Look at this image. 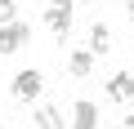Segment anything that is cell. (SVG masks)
Instances as JSON below:
<instances>
[{
	"mask_svg": "<svg viewBox=\"0 0 134 129\" xmlns=\"http://www.w3.org/2000/svg\"><path fill=\"white\" fill-rule=\"evenodd\" d=\"M72 9H76L72 0H49V9H45V27H49L58 40L72 36V22H76V14H72Z\"/></svg>",
	"mask_w": 134,
	"mask_h": 129,
	"instance_id": "cell-1",
	"label": "cell"
},
{
	"mask_svg": "<svg viewBox=\"0 0 134 129\" xmlns=\"http://www.w3.org/2000/svg\"><path fill=\"white\" fill-rule=\"evenodd\" d=\"M40 89H45V71L27 67V71H18V76H14V98H18V102H36V98H40Z\"/></svg>",
	"mask_w": 134,
	"mask_h": 129,
	"instance_id": "cell-2",
	"label": "cell"
},
{
	"mask_svg": "<svg viewBox=\"0 0 134 129\" xmlns=\"http://www.w3.org/2000/svg\"><path fill=\"white\" fill-rule=\"evenodd\" d=\"M27 40H31V27L27 22H0V58H5V53H18Z\"/></svg>",
	"mask_w": 134,
	"mask_h": 129,
	"instance_id": "cell-3",
	"label": "cell"
},
{
	"mask_svg": "<svg viewBox=\"0 0 134 129\" xmlns=\"http://www.w3.org/2000/svg\"><path fill=\"white\" fill-rule=\"evenodd\" d=\"M72 129H98V107H94L90 98H81V102L72 107Z\"/></svg>",
	"mask_w": 134,
	"mask_h": 129,
	"instance_id": "cell-4",
	"label": "cell"
},
{
	"mask_svg": "<svg viewBox=\"0 0 134 129\" xmlns=\"http://www.w3.org/2000/svg\"><path fill=\"white\" fill-rule=\"evenodd\" d=\"M107 98H112V102L134 98V71H116V76L107 80Z\"/></svg>",
	"mask_w": 134,
	"mask_h": 129,
	"instance_id": "cell-5",
	"label": "cell"
},
{
	"mask_svg": "<svg viewBox=\"0 0 134 129\" xmlns=\"http://www.w3.org/2000/svg\"><path fill=\"white\" fill-rule=\"evenodd\" d=\"M31 120H36V129H67V120H63V111H58L54 102H40Z\"/></svg>",
	"mask_w": 134,
	"mask_h": 129,
	"instance_id": "cell-6",
	"label": "cell"
},
{
	"mask_svg": "<svg viewBox=\"0 0 134 129\" xmlns=\"http://www.w3.org/2000/svg\"><path fill=\"white\" fill-rule=\"evenodd\" d=\"M67 71L85 80V76L94 71V53H90V49H72V58H67Z\"/></svg>",
	"mask_w": 134,
	"mask_h": 129,
	"instance_id": "cell-7",
	"label": "cell"
},
{
	"mask_svg": "<svg viewBox=\"0 0 134 129\" xmlns=\"http://www.w3.org/2000/svg\"><path fill=\"white\" fill-rule=\"evenodd\" d=\"M112 49V31H107V22H94L90 27V53L98 58V53H107Z\"/></svg>",
	"mask_w": 134,
	"mask_h": 129,
	"instance_id": "cell-8",
	"label": "cell"
},
{
	"mask_svg": "<svg viewBox=\"0 0 134 129\" xmlns=\"http://www.w3.org/2000/svg\"><path fill=\"white\" fill-rule=\"evenodd\" d=\"M18 5H23V0H0V22H18V18H14Z\"/></svg>",
	"mask_w": 134,
	"mask_h": 129,
	"instance_id": "cell-9",
	"label": "cell"
},
{
	"mask_svg": "<svg viewBox=\"0 0 134 129\" xmlns=\"http://www.w3.org/2000/svg\"><path fill=\"white\" fill-rule=\"evenodd\" d=\"M125 129H134V116H125Z\"/></svg>",
	"mask_w": 134,
	"mask_h": 129,
	"instance_id": "cell-10",
	"label": "cell"
},
{
	"mask_svg": "<svg viewBox=\"0 0 134 129\" xmlns=\"http://www.w3.org/2000/svg\"><path fill=\"white\" fill-rule=\"evenodd\" d=\"M130 31H134V9H130Z\"/></svg>",
	"mask_w": 134,
	"mask_h": 129,
	"instance_id": "cell-11",
	"label": "cell"
},
{
	"mask_svg": "<svg viewBox=\"0 0 134 129\" xmlns=\"http://www.w3.org/2000/svg\"><path fill=\"white\" fill-rule=\"evenodd\" d=\"M0 129H5V116H0Z\"/></svg>",
	"mask_w": 134,
	"mask_h": 129,
	"instance_id": "cell-12",
	"label": "cell"
},
{
	"mask_svg": "<svg viewBox=\"0 0 134 129\" xmlns=\"http://www.w3.org/2000/svg\"><path fill=\"white\" fill-rule=\"evenodd\" d=\"M125 5H130V9H134V0H125Z\"/></svg>",
	"mask_w": 134,
	"mask_h": 129,
	"instance_id": "cell-13",
	"label": "cell"
},
{
	"mask_svg": "<svg viewBox=\"0 0 134 129\" xmlns=\"http://www.w3.org/2000/svg\"><path fill=\"white\" fill-rule=\"evenodd\" d=\"M85 5H94V0H85Z\"/></svg>",
	"mask_w": 134,
	"mask_h": 129,
	"instance_id": "cell-14",
	"label": "cell"
},
{
	"mask_svg": "<svg viewBox=\"0 0 134 129\" xmlns=\"http://www.w3.org/2000/svg\"><path fill=\"white\" fill-rule=\"evenodd\" d=\"M9 129H14V125H9Z\"/></svg>",
	"mask_w": 134,
	"mask_h": 129,
	"instance_id": "cell-15",
	"label": "cell"
}]
</instances>
